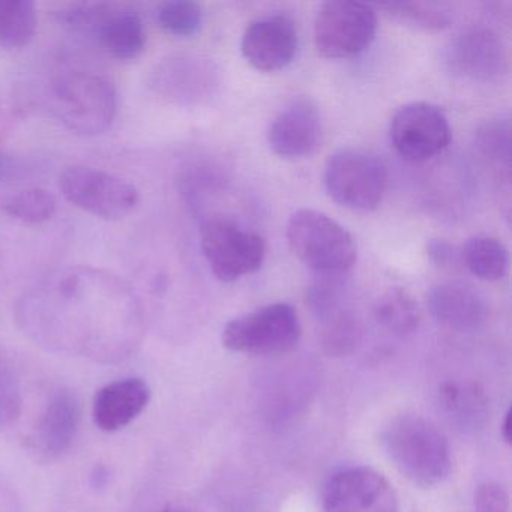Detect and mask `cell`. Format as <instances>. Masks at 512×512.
Listing matches in <instances>:
<instances>
[{
  "label": "cell",
  "instance_id": "6da1fadb",
  "mask_svg": "<svg viewBox=\"0 0 512 512\" xmlns=\"http://www.w3.org/2000/svg\"><path fill=\"white\" fill-rule=\"evenodd\" d=\"M382 445L398 472L418 487H434L451 472L448 440L422 416L400 415L392 419L383 430Z\"/></svg>",
  "mask_w": 512,
  "mask_h": 512
},
{
  "label": "cell",
  "instance_id": "7a4b0ae2",
  "mask_svg": "<svg viewBox=\"0 0 512 512\" xmlns=\"http://www.w3.org/2000/svg\"><path fill=\"white\" fill-rule=\"evenodd\" d=\"M50 110L80 136L106 133L118 112L115 85L97 71H65L50 88Z\"/></svg>",
  "mask_w": 512,
  "mask_h": 512
},
{
  "label": "cell",
  "instance_id": "3957f363",
  "mask_svg": "<svg viewBox=\"0 0 512 512\" xmlns=\"http://www.w3.org/2000/svg\"><path fill=\"white\" fill-rule=\"evenodd\" d=\"M290 250L308 268L326 277L346 274L356 262L352 235L337 221L313 209H299L286 230Z\"/></svg>",
  "mask_w": 512,
  "mask_h": 512
},
{
  "label": "cell",
  "instance_id": "277c9868",
  "mask_svg": "<svg viewBox=\"0 0 512 512\" xmlns=\"http://www.w3.org/2000/svg\"><path fill=\"white\" fill-rule=\"evenodd\" d=\"M323 181L338 205L352 211H373L385 196L388 170L371 152L341 149L326 161Z\"/></svg>",
  "mask_w": 512,
  "mask_h": 512
},
{
  "label": "cell",
  "instance_id": "5b68a950",
  "mask_svg": "<svg viewBox=\"0 0 512 512\" xmlns=\"http://www.w3.org/2000/svg\"><path fill=\"white\" fill-rule=\"evenodd\" d=\"M301 338L298 314L292 305L277 302L236 317L223 331L230 352L251 356L281 355L295 349Z\"/></svg>",
  "mask_w": 512,
  "mask_h": 512
},
{
  "label": "cell",
  "instance_id": "8992f818",
  "mask_svg": "<svg viewBox=\"0 0 512 512\" xmlns=\"http://www.w3.org/2000/svg\"><path fill=\"white\" fill-rule=\"evenodd\" d=\"M203 256L215 278L233 283L253 274L266 256L262 236L221 215L208 218L200 230Z\"/></svg>",
  "mask_w": 512,
  "mask_h": 512
},
{
  "label": "cell",
  "instance_id": "52a82bcc",
  "mask_svg": "<svg viewBox=\"0 0 512 512\" xmlns=\"http://www.w3.org/2000/svg\"><path fill=\"white\" fill-rule=\"evenodd\" d=\"M146 83L152 94L167 103L203 106L217 95L220 71L208 56L178 52L160 59L149 71Z\"/></svg>",
  "mask_w": 512,
  "mask_h": 512
},
{
  "label": "cell",
  "instance_id": "ba28073f",
  "mask_svg": "<svg viewBox=\"0 0 512 512\" xmlns=\"http://www.w3.org/2000/svg\"><path fill=\"white\" fill-rule=\"evenodd\" d=\"M376 32V11L370 5L332 0L317 11L314 46L323 58H355L371 46Z\"/></svg>",
  "mask_w": 512,
  "mask_h": 512
},
{
  "label": "cell",
  "instance_id": "9c48e42d",
  "mask_svg": "<svg viewBox=\"0 0 512 512\" xmlns=\"http://www.w3.org/2000/svg\"><path fill=\"white\" fill-rule=\"evenodd\" d=\"M59 188L71 205L103 220H121L140 202L133 184L94 167H67L59 176Z\"/></svg>",
  "mask_w": 512,
  "mask_h": 512
},
{
  "label": "cell",
  "instance_id": "30bf717a",
  "mask_svg": "<svg viewBox=\"0 0 512 512\" xmlns=\"http://www.w3.org/2000/svg\"><path fill=\"white\" fill-rule=\"evenodd\" d=\"M322 512H398V496L377 470L347 467L326 481Z\"/></svg>",
  "mask_w": 512,
  "mask_h": 512
},
{
  "label": "cell",
  "instance_id": "8fae6325",
  "mask_svg": "<svg viewBox=\"0 0 512 512\" xmlns=\"http://www.w3.org/2000/svg\"><path fill=\"white\" fill-rule=\"evenodd\" d=\"M389 136L401 158L421 163L448 148L452 131L448 118L439 107L412 103L395 113Z\"/></svg>",
  "mask_w": 512,
  "mask_h": 512
},
{
  "label": "cell",
  "instance_id": "7c38bea8",
  "mask_svg": "<svg viewBox=\"0 0 512 512\" xmlns=\"http://www.w3.org/2000/svg\"><path fill=\"white\" fill-rule=\"evenodd\" d=\"M449 73L472 82H491L508 70V53L499 35L473 28L457 35L445 50Z\"/></svg>",
  "mask_w": 512,
  "mask_h": 512
},
{
  "label": "cell",
  "instance_id": "4fadbf2b",
  "mask_svg": "<svg viewBox=\"0 0 512 512\" xmlns=\"http://www.w3.org/2000/svg\"><path fill=\"white\" fill-rule=\"evenodd\" d=\"M241 50L248 64L263 73L287 67L298 50L295 22L281 14L254 20L242 35Z\"/></svg>",
  "mask_w": 512,
  "mask_h": 512
},
{
  "label": "cell",
  "instance_id": "5bb4252c",
  "mask_svg": "<svg viewBox=\"0 0 512 512\" xmlns=\"http://www.w3.org/2000/svg\"><path fill=\"white\" fill-rule=\"evenodd\" d=\"M322 139V118L310 98H298L278 113L268 130V143L283 158L313 154Z\"/></svg>",
  "mask_w": 512,
  "mask_h": 512
},
{
  "label": "cell",
  "instance_id": "9a60e30c",
  "mask_svg": "<svg viewBox=\"0 0 512 512\" xmlns=\"http://www.w3.org/2000/svg\"><path fill=\"white\" fill-rule=\"evenodd\" d=\"M434 319L457 332H472L484 325L487 305L481 293L463 281H445L428 293Z\"/></svg>",
  "mask_w": 512,
  "mask_h": 512
},
{
  "label": "cell",
  "instance_id": "2e32d148",
  "mask_svg": "<svg viewBox=\"0 0 512 512\" xmlns=\"http://www.w3.org/2000/svg\"><path fill=\"white\" fill-rule=\"evenodd\" d=\"M151 400V388L145 380L130 377L103 386L95 394L92 416L100 430L113 433L134 421Z\"/></svg>",
  "mask_w": 512,
  "mask_h": 512
},
{
  "label": "cell",
  "instance_id": "e0dca14e",
  "mask_svg": "<svg viewBox=\"0 0 512 512\" xmlns=\"http://www.w3.org/2000/svg\"><path fill=\"white\" fill-rule=\"evenodd\" d=\"M91 37L110 58L134 61L146 49V31L142 17L131 10H116L106 4Z\"/></svg>",
  "mask_w": 512,
  "mask_h": 512
},
{
  "label": "cell",
  "instance_id": "ac0fdd59",
  "mask_svg": "<svg viewBox=\"0 0 512 512\" xmlns=\"http://www.w3.org/2000/svg\"><path fill=\"white\" fill-rule=\"evenodd\" d=\"M80 421L79 400L73 392L61 389L47 404L37 434L35 449L47 460L61 457L76 437Z\"/></svg>",
  "mask_w": 512,
  "mask_h": 512
},
{
  "label": "cell",
  "instance_id": "d6986e66",
  "mask_svg": "<svg viewBox=\"0 0 512 512\" xmlns=\"http://www.w3.org/2000/svg\"><path fill=\"white\" fill-rule=\"evenodd\" d=\"M37 26L34 2L0 0V49H25L34 41Z\"/></svg>",
  "mask_w": 512,
  "mask_h": 512
},
{
  "label": "cell",
  "instance_id": "ffe728a7",
  "mask_svg": "<svg viewBox=\"0 0 512 512\" xmlns=\"http://www.w3.org/2000/svg\"><path fill=\"white\" fill-rule=\"evenodd\" d=\"M442 406L446 415L463 430H475L487 413L484 392L473 383H446L442 388Z\"/></svg>",
  "mask_w": 512,
  "mask_h": 512
},
{
  "label": "cell",
  "instance_id": "44dd1931",
  "mask_svg": "<svg viewBox=\"0 0 512 512\" xmlns=\"http://www.w3.org/2000/svg\"><path fill=\"white\" fill-rule=\"evenodd\" d=\"M461 265L466 266L479 280L497 281L508 269L505 245L490 236H473L460 250Z\"/></svg>",
  "mask_w": 512,
  "mask_h": 512
},
{
  "label": "cell",
  "instance_id": "7402d4cb",
  "mask_svg": "<svg viewBox=\"0 0 512 512\" xmlns=\"http://www.w3.org/2000/svg\"><path fill=\"white\" fill-rule=\"evenodd\" d=\"M379 325L398 337H406L418 329L421 314L412 296L401 289H391L377 299L374 307Z\"/></svg>",
  "mask_w": 512,
  "mask_h": 512
},
{
  "label": "cell",
  "instance_id": "603a6c76",
  "mask_svg": "<svg viewBox=\"0 0 512 512\" xmlns=\"http://www.w3.org/2000/svg\"><path fill=\"white\" fill-rule=\"evenodd\" d=\"M157 22L166 34L188 38L202 28L203 11L191 0H170L158 7Z\"/></svg>",
  "mask_w": 512,
  "mask_h": 512
},
{
  "label": "cell",
  "instance_id": "cb8c5ba5",
  "mask_svg": "<svg viewBox=\"0 0 512 512\" xmlns=\"http://www.w3.org/2000/svg\"><path fill=\"white\" fill-rule=\"evenodd\" d=\"M58 203L55 196L43 188H29L5 202L8 215L28 224H41L55 215Z\"/></svg>",
  "mask_w": 512,
  "mask_h": 512
},
{
  "label": "cell",
  "instance_id": "d4e9b609",
  "mask_svg": "<svg viewBox=\"0 0 512 512\" xmlns=\"http://www.w3.org/2000/svg\"><path fill=\"white\" fill-rule=\"evenodd\" d=\"M389 16L422 29H443L451 23V13L445 4L437 2H392L382 5Z\"/></svg>",
  "mask_w": 512,
  "mask_h": 512
},
{
  "label": "cell",
  "instance_id": "484cf974",
  "mask_svg": "<svg viewBox=\"0 0 512 512\" xmlns=\"http://www.w3.org/2000/svg\"><path fill=\"white\" fill-rule=\"evenodd\" d=\"M322 320L325 322L322 341L326 353L341 356L355 349L359 328L355 316L350 311L338 308Z\"/></svg>",
  "mask_w": 512,
  "mask_h": 512
},
{
  "label": "cell",
  "instance_id": "4316f807",
  "mask_svg": "<svg viewBox=\"0 0 512 512\" xmlns=\"http://www.w3.org/2000/svg\"><path fill=\"white\" fill-rule=\"evenodd\" d=\"M476 145L490 160L509 167L511 164V125L508 119L494 118L476 133Z\"/></svg>",
  "mask_w": 512,
  "mask_h": 512
},
{
  "label": "cell",
  "instance_id": "83f0119b",
  "mask_svg": "<svg viewBox=\"0 0 512 512\" xmlns=\"http://www.w3.org/2000/svg\"><path fill=\"white\" fill-rule=\"evenodd\" d=\"M19 388L10 374L0 370V425L13 421L20 412Z\"/></svg>",
  "mask_w": 512,
  "mask_h": 512
},
{
  "label": "cell",
  "instance_id": "f1b7e54d",
  "mask_svg": "<svg viewBox=\"0 0 512 512\" xmlns=\"http://www.w3.org/2000/svg\"><path fill=\"white\" fill-rule=\"evenodd\" d=\"M427 253L431 262L439 268L455 271L461 265L460 251L445 239H431L427 244Z\"/></svg>",
  "mask_w": 512,
  "mask_h": 512
},
{
  "label": "cell",
  "instance_id": "f546056e",
  "mask_svg": "<svg viewBox=\"0 0 512 512\" xmlns=\"http://www.w3.org/2000/svg\"><path fill=\"white\" fill-rule=\"evenodd\" d=\"M511 410L506 412L505 421H503L502 436L506 442L511 443Z\"/></svg>",
  "mask_w": 512,
  "mask_h": 512
},
{
  "label": "cell",
  "instance_id": "4dcf8cb0",
  "mask_svg": "<svg viewBox=\"0 0 512 512\" xmlns=\"http://www.w3.org/2000/svg\"><path fill=\"white\" fill-rule=\"evenodd\" d=\"M10 170V161H8L4 155L0 154V181H2V179L8 178V175H10Z\"/></svg>",
  "mask_w": 512,
  "mask_h": 512
},
{
  "label": "cell",
  "instance_id": "1f68e13d",
  "mask_svg": "<svg viewBox=\"0 0 512 512\" xmlns=\"http://www.w3.org/2000/svg\"><path fill=\"white\" fill-rule=\"evenodd\" d=\"M161 512H193L190 509L182 508V506H167L166 509H163Z\"/></svg>",
  "mask_w": 512,
  "mask_h": 512
}]
</instances>
